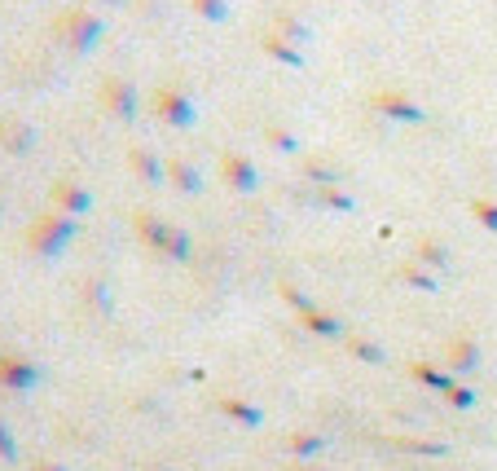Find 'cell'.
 Listing matches in <instances>:
<instances>
[{"label":"cell","mask_w":497,"mask_h":471,"mask_svg":"<svg viewBox=\"0 0 497 471\" xmlns=\"http://www.w3.org/2000/svg\"><path fill=\"white\" fill-rule=\"evenodd\" d=\"M137 234H141L159 256H168V260H181V265H185V260L194 256V238H190L185 229L168 225L163 216H154V212H137Z\"/></svg>","instance_id":"cell-1"},{"label":"cell","mask_w":497,"mask_h":471,"mask_svg":"<svg viewBox=\"0 0 497 471\" xmlns=\"http://www.w3.org/2000/svg\"><path fill=\"white\" fill-rule=\"evenodd\" d=\"M79 234V225H75V216H62V212H49V216H40V221L31 225V251L36 256H62V251L71 247V238Z\"/></svg>","instance_id":"cell-2"},{"label":"cell","mask_w":497,"mask_h":471,"mask_svg":"<svg viewBox=\"0 0 497 471\" xmlns=\"http://www.w3.org/2000/svg\"><path fill=\"white\" fill-rule=\"evenodd\" d=\"M57 36H62V45H67V49L84 58V53H93L101 45V36H106V18L84 14V9H79V14H67L62 26H57Z\"/></svg>","instance_id":"cell-3"},{"label":"cell","mask_w":497,"mask_h":471,"mask_svg":"<svg viewBox=\"0 0 497 471\" xmlns=\"http://www.w3.org/2000/svg\"><path fill=\"white\" fill-rule=\"evenodd\" d=\"M101 101H106V110L115 115V120H137V106H141V93H137V84L124 79V75H106L101 79Z\"/></svg>","instance_id":"cell-4"},{"label":"cell","mask_w":497,"mask_h":471,"mask_svg":"<svg viewBox=\"0 0 497 471\" xmlns=\"http://www.w3.org/2000/svg\"><path fill=\"white\" fill-rule=\"evenodd\" d=\"M154 110H159L172 128H194L199 124V106H194L190 93H181V89H163V93H154Z\"/></svg>","instance_id":"cell-5"},{"label":"cell","mask_w":497,"mask_h":471,"mask_svg":"<svg viewBox=\"0 0 497 471\" xmlns=\"http://www.w3.org/2000/svg\"><path fill=\"white\" fill-rule=\"evenodd\" d=\"M374 110L378 115H388V120H397V124H423L427 120V110L419 106V101H409L405 93H374Z\"/></svg>","instance_id":"cell-6"},{"label":"cell","mask_w":497,"mask_h":471,"mask_svg":"<svg viewBox=\"0 0 497 471\" xmlns=\"http://www.w3.org/2000/svg\"><path fill=\"white\" fill-rule=\"evenodd\" d=\"M221 176L229 181V190H238V194H255V190H260V173L251 168L243 154H224V159H221Z\"/></svg>","instance_id":"cell-7"},{"label":"cell","mask_w":497,"mask_h":471,"mask_svg":"<svg viewBox=\"0 0 497 471\" xmlns=\"http://www.w3.org/2000/svg\"><path fill=\"white\" fill-rule=\"evenodd\" d=\"M53 203H57L62 216H84V212H93V194H88L84 185H75V181H57V185H53Z\"/></svg>","instance_id":"cell-8"},{"label":"cell","mask_w":497,"mask_h":471,"mask_svg":"<svg viewBox=\"0 0 497 471\" xmlns=\"http://www.w3.org/2000/svg\"><path fill=\"white\" fill-rule=\"evenodd\" d=\"M36 379H40V371H36L31 361H23V357H0V383H5V388L26 392V388H36Z\"/></svg>","instance_id":"cell-9"},{"label":"cell","mask_w":497,"mask_h":471,"mask_svg":"<svg viewBox=\"0 0 497 471\" xmlns=\"http://www.w3.org/2000/svg\"><path fill=\"white\" fill-rule=\"evenodd\" d=\"M168 181H172L181 194H190V199L202 194V173L190 163V159H172V163H168Z\"/></svg>","instance_id":"cell-10"},{"label":"cell","mask_w":497,"mask_h":471,"mask_svg":"<svg viewBox=\"0 0 497 471\" xmlns=\"http://www.w3.org/2000/svg\"><path fill=\"white\" fill-rule=\"evenodd\" d=\"M304 326H308L313 335H322V340H344V322H339L335 313H326V309H313V313H304Z\"/></svg>","instance_id":"cell-11"},{"label":"cell","mask_w":497,"mask_h":471,"mask_svg":"<svg viewBox=\"0 0 497 471\" xmlns=\"http://www.w3.org/2000/svg\"><path fill=\"white\" fill-rule=\"evenodd\" d=\"M132 173L150 181V185H159V181H168V168L159 163V154H150V150H132Z\"/></svg>","instance_id":"cell-12"},{"label":"cell","mask_w":497,"mask_h":471,"mask_svg":"<svg viewBox=\"0 0 497 471\" xmlns=\"http://www.w3.org/2000/svg\"><path fill=\"white\" fill-rule=\"evenodd\" d=\"M264 53H269V58H277V62H286L291 71H304V53H299L295 45H286L277 31H274V36H264Z\"/></svg>","instance_id":"cell-13"},{"label":"cell","mask_w":497,"mask_h":471,"mask_svg":"<svg viewBox=\"0 0 497 471\" xmlns=\"http://www.w3.org/2000/svg\"><path fill=\"white\" fill-rule=\"evenodd\" d=\"M449 361H453V374H467L480 366V344L475 340H458V344L449 348Z\"/></svg>","instance_id":"cell-14"},{"label":"cell","mask_w":497,"mask_h":471,"mask_svg":"<svg viewBox=\"0 0 497 471\" xmlns=\"http://www.w3.org/2000/svg\"><path fill=\"white\" fill-rule=\"evenodd\" d=\"M0 141H5V150H14V154H26V150L36 146V128L5 124V128H0Z\"/></svg>","instance_id":"cell-15"},{"label":"cell","mask_w":497,"mask_h":471,"mask_svg":"<svg viewBox=\"0 0 497 471\" xmlns=\"http://www.w3.org/2000/svg\"><path fill=\"white\" fill-rule=\"evenodd\" d=\"M277 36H282V40H286V45H308V36H313V31H308V26L299 23L295 14H277Z\"/></svg>","instance_id":"cell-16"},{"label":"cell","mask_w":497,"mask_h":471,"mask_svg":"<svg viewBox=\"0 0 497 471\" xmlns=\"http://www.w3.org/2000/svg\"><path fill=\"white\" fill-rule=\"evenodd\" d=\"M190 5L207 23H229V0H190Z\"/></svg>","instance_id":"cell-17"},{"label":"cell","mask_w":497,"mask_h":471,"mask_svg":"<svg viewBox=\"0 0 497 471\" xmlns=\"http://www.w3.org/2000/svg\"><path fill=\"white\" fill-rule=\"evenodd\" d=\"M419 383H427V388H436V392H449V388H453V383H458V379H453V374H445V371H436V366H419Z\"/></svg>","instance_id":"cell-18"},{"label":"cell","mask_w":497,"mask_h":471,"mask_svg":"<svg viewBox=\"0 0 497 471\" xmlns=\"http://www.w3.org/2000/svg\"><path fill=\"white\" fill-rule=\"evenodd\" d=\"M317 203H322V207H335V212H352V207H357V199H352L344 185H339V190H317Z\"/></svg>","instance_id":"cell-19"},{"label":"cell","mask_w":497,"mask_h":471,"mask_svg":"<svg viewBox=\"0 0 497 471\" xmlns=\"http://www.w3.org/2000/svg\"><path fill=\"white\" fill-rule=\"evenodd\" d=\"M348 348H352V357H361V361H374V366H378V361H388V352H383L378 344H370V340H348Z\"/></svg>","instance_id":"cell-20"},{"label":"cell","mask_w":497,"mask_h":471,"mask_svg":"<svg viewBox=\"0 0 497 471\" xmlns=\"http://www.w3.org/2000/svg\"><path fill=\"white\" fill-rule=\"evenodd\" d=\"M471 212H475V221L484 225L489 234H497V203H489V199H475V203H471Z\"/></svg>","instance_id":"cell-21"},{"label":"cell","mask_w":497,"mask_h":471,"mask_svg":"<svg viewBox=\"0 0 497 471\" xmlns=\"http://www.w3.org/2000/svg\"><path fill=\"white\" fill-rule=\"evenodd\" d=\"M419 256H423V265H431V269H449V251L440 243H423Z\"/></svg>","instance_id":"cell-22"},{"label":"cell","mask_w":497,"mask_h":471,"mask_svg":"<svg viewBox=\"0 0 497 471\" xmlns=\"http://www.w3.org/2000/svg\"><path fill=\"white\" fill-rule=\"evenodd\" d=\"M224 410H229V414H233V419L251 423V427H255V423L264 419V414H260V410H255V405H243V401H224Z\"/></svg>","instance_id":"cell-23"},{"label":"cell","mask_w":497,"mask_h":471,"mask_svg":"<svg viewBox=\"0 0 497 471\" xmlns=\"http://www.w3.org/2000/svg\"><path fill=\"white\" fill-rule=\"evenodd\" d=\"M282 296H286V299H291V304L299 309V318H304V313H313V299L304 296V291H299L295 282H282Z\"/></svg>","instance_id":"cell-24"},{"label":"cell","mask_w":497,"mask_h":471,"mask_svg":"<svg viewBox=\"0 0 497 471\" xmlns=\"http://www.w3.org/2000/svg\"><path fill=\"white\" fill-rule=\"evenodd\" d=\"M269 146H274V150H286V154H295L299 141L291 137V132H282V128H269Z\"/></svg>","instance_id":"cell-25"},{"label":"cell","mask_w":497,"mask_h":471,"mask_svg":"<svg viewBox=\"0 0 497 471\" xmlns=\"http://www.w3.org/2000/svg\"><path fill=\"white\" fill-rule=\"evenodd\" d=\"M445 397L453 401V405H462V410H471V405H475V397H471V392H467V388H458V383H453V388H449Z\"/></svg>","instance_id":"cell-26"},{"label":"cell","mask_w":497,"mask_h":471,"mask_svg":"<svg viewBox=\"0 0 497 471\" xmlns=\"http://www.w3.org/2000/svg\"><path fill=\"white\" fill-rule=\"evenodd\" d=\"M405 277L414 282V287H423V291H436V277L431 273H419V269H405Z\"/></svg>","instance_id":"cell-27"},{"label":"cell","mask_w":497,"mask_h":471,"mask_svg":"<svg viewBox=\"0 0 497 471\" xmlns=\"http://www.w3.org/2000/svg\"><path fill=\"white\" fill-rule=\"evenodd\" d=\"M322 449V436H299L295 441V454H317Z\"/></svg>","instance_id":"cell-28"},{"label":"cell","mask_w":497,"mask_h":471,"mask_svg":"<svg viewBox=\"0 0 497 471\" xmlns=\"http://www.w3.org/2000/svg\"><path fill=\"white\" fill-rule=\"evenodd\" d=\"M0 458H14V436H9L5 423H0Z\"/></svg>","instance_id":"cell-29"},{"label":"cell","mask_w":497,"mask_h":471,"mask_svg":"<svg viewBox=\"0 0 497 471\" xmlns=\"http://www.w3.org/2000/svg\"><path fill=\"white\" fill-rule=\"evenodd\" d=\"M40 471H67V467H53V463H45V467H40Z\"/></svg>","instance_id":"cell-30"},{"label":"cell","mask_w":497,"mask_h":471,"mask_svg":"<svg viewBox=\"0 0 497 471\" xmlns=\"http://www.w3.org/2000/svg\"><path fill=\"white\" fill-rule=\"evenodd\" d=\"M110 5H124V0H110Z\"/></svg>","instance_id":"cell-31"}]
</instances>
